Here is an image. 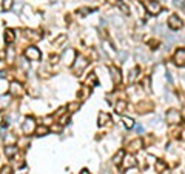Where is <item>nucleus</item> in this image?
<instances>
[{
    "label": "nucleus",
    "mask_w": 185,
    "mask_h": 174,
    "mask_svg": "<svg viewBox=\"0 0 185 174\" xmlns=\"http://www.w3.org/2000/svg\"><path fill=\"white\" fill-rule=\"evenodd\" d=\"M80 174H90V173H88V170H83V171H82Z\"/></svg>",
    "instance_id": "37"
},
{
    "label": "nucleus",
    "mask_w": 185,
    "mask_h": 174,
    "mask_svg": "<svg viewBox=\"0 0 185 174\" xmlns=\"http://www.w3.org/2000/svg\"><path fill=\"white\" fill-rule=\"evenodd\" d=\"M25 57L28 60H39L40 59V51L36 46H28L25 49Z\"/></svg>",
    "instance_id": "5"
},
{
    "label": "nucleus",
    "mask_w": 185,
    "mask_h": 174,
    "mask_svg": "<svg viewBox=\"0 0 185 174\" xmlns=\"http://www.w3.org/2000/svg\"><path fill=\"white\" fill-rule=\"evenodd\" d=\"M17 151H19V148L16 146V145H6L5 146V154H6V157H14L16 154H17Z\"/></svg>",
    "instance_id": "12"
},
{
    "label": "nucleus",
    "mask_w": 185,
    "mask_h": 174,
    "mask_svg": "<svg viewBox=\"0 0 185 174\" xmlns=\"http://www.w3.org/2000/svg\"><path fill=\"white\" fill-rule=\"evenodd\" d=\"M124 123H125L127 128H133V127H134V122H133L131 119H128V117H124Z\"/></svg>",
    "instance_id": "24"
},
{
    "label": "nucleus",
    "mask_w": 185,
    "mask_h": 174,
    "mask_svg": "<svg viewBox=\"0 0 185 174\" xmlns=\"http://www.w3.org/2000/svg\"><path fill=\"white\" fill-rule=\"evenodd\" d=\"M164 174H168V173H167V171H164Z\"/></svg>",
    "instance_id": "38"
},
{
    "label": "nucleus",
    "mask_w": 185,
    "mask_h": 174,
    "mask_svg": "<svg viewBox=\"0 0 185 174\" xmlns=\"http://www.w3.org/2000/svg\"><path fill=\"white\" fill-rule=\"evenodd\" d=\"M88 11H90V9H87V8H83V9H82V14L85 16V14H88Z\"/></svg>",
    "instance_id": "34"
},
{
    "label": "nucleus",
    "mask_w": 185,
    "mask_h": 174,
    "mask_svg": "<svg viewBox=\"0 0 185 174\" xmlns=\"http://www.w3.org/2000/svg\"><path fill=\"white\" fill-rule=\"evenodd\" d=\"M110 73H111V77H113V82H114V83H120V82H122L120 71H119L116 66H111V68H110Z\"/></svg>",
    "instance_id": "11"
},
{
    "label": "nucleus",
    "mask_w": 185,
    "mask_h": 174,
    "mask_svg": "<svg viewBox=\"0 0 185 174\" xmlns=\"http://www.w3.org/2000/svg\"><path fill=\"white\" fill-rule=\"evenodd\" d=\"M140 148H142V140H140V139H136V140L130 142V149H131V151H138Z\"/></svg>",
    "instance_id": "15"
},
{
    "label": "nucleus",
    "mask_w": 185,
    "mask_h": 174,
    "mask_svg": "<svg viewBox=\"0 0 185 174\" xmlns=\"http://www.w3.org/2000/svg\"><path fill=\"white\" fill-rule=\"evenodd\" d=\"M145 88H147V91H150V80L148 79L145 80Z\"/></svg>",
    "instance_id": "31"
},
{
    "label": "nucleus",
    "mask_w": 185,
    "mask_h": 174,
    "mask_svg": "<svg viewBox=\"0 0 185 174\" xmlns=\"http://www.w3.org/2000/svg\"><path fill=\"white\" fill-rule=\"evenodd\" d=\"M9 103V94H3L0 96V108H5Z\"/></svg>",
    "instance_id": "18"
},
{
    "label": "nucleus",
    "mask_w": 185,
    "mask_h": 174,
    "mask_svg": "<svg viewBox=\"0 0 185 174\" xmlns=\"http://www.w3.org/2000/svg\"><path fill=\"white\" fill-rule=\"evenodd\" d=\"M87 66H88V62H87V59L82 57V56H77V57L74 59V62H73V71H74L77 76H80L82 71H83Z\"/></svg>",
    "instance_id": "1"
},
{
    "label": "nucleus",
    "mask_w": 185,
    "mask_h": 174,
    "mask_svg": "<svg viewBox=\"0 0 185 174\" xmlns=\"http://www.w3.org/2000/svg\"><path fill=\"white\" fill-rule=\"evenodd\" d=\"M122 163H124V167H125V168H134V167L138 165V162H136L134 156H124Z\"/></svg>",
    "instance_id": "9"
},
{
    "label": "nucleus",
    "mask_w": 185,
    "mask_h": 174,
    "mask_svg": "<svg viewBox=\"0 0 185 174\" xmlns=\"http://www.w3.org/2000/svg\"><path fill=\"white\" fill-rule=\"evenodd\" d=\"M74 59H76V54H74V51H73V49L65 51V52H63V56H62V62H63V63H66V65H73Z\"/></svg>",
    "instance_id": "8"
},
{
    "label": "nucleus",
    "mask_w": 185,
    "mask_h": 174,
    "mask_svg": "<svg viewBox=\"0 0 185 174\" xmlns=\"http://www.w3.org/2000/svg\"><path fill=\"white\" fill-rule=\"evenodd\" d=\"M174 63L178 66H185V49L184 48H179L174 54Z\"/></svg>",
    "instance_id": "6"
},
{
    "label": "nucleus",
    "mask_w": 185,
    "mask_h": 174,
    "mask_svg": "<svg viewBox=\"0 0 185 174\" xmlns=\"http://www.w3.org/2000/svg\"><path fill=\"white\" fill-rule=\"evenodd\" d=\"M88 82H94V83L97 82V79H96V76H94V74H91V76L88 77Z\"/></svg>",
    "instance_id": "30"
},
{
    "label": "nucleus",
    "mask_w": 185,
    "mask_h": 174,
    "mask_svg": "<svg viewBox=\"0 0 185 174\" xmlns=\"http://www.w3.org/2000/svg\"><path fill=\"white\" fill-rule=\"evenodd\" d=\"M79 106H80V103H77V102L70 103V105H68V111H76V109H79Z\"/></svg>",
    "instance_id": "25"
},
{
    "label": "nucleus",
    "mask_w": 185,
    "mask_h": 174,
    "mask_svg": "<svg viewBox=\"0 0 185 174\" xmlns=\"http://www.w3.org/2000/svg\"><path fill=\"white\" fill-rule=\"evenodd\" d=\"M138 74H139V68H134V69H131V73H130V82H134L136 80V77H138Z\"/></svg>",
    "instance_id": "23"
},
{
    "label": "nucleus",
    "mask_w": 185,
    "mask_h": 174,
    "mask_svg": "<svg viewBox=\"0 0 185 174\" xmlns=\"http://www.w3.org/2000/svg\"><path fill=\"white\" fill-rule=\"evenodd\" d=\"M124 156H125V153H124V151L120 149V151H119V153H117V154L114 156L113 162H114L116 165H120V163H122V159H124Z\"/></svg>",
    "instance_id": "17"
},
{
    "label": "nucleus",
    "mask_w": 185,
    "mask_h": 174,
    "mask_svg": "<svg viewBox=\"0 0 185 174\" xmlns=\"http://www.w3.org/2000/svg\"><path fill=\"white\" fill-rule=\"evenodd\" d=\"M145 8H147L148 12L153 14V16L159 14L160 9H162V6H160V3H159L157 0H147V2H145Z\"/></svg>",
    "instance_id": "3"
},
{
    "label": "nucleus",
    "mask_w": 185,
    "mask_h": 174,
    "mask_svg": "<svg viewBox=\"0 0 185 174\" xmlns=\"http://www.w3.org/2000/svg\"><path fill=\"white\" fill-rule=\"evenodd\" d=\"M22 92H23V88H22V85H20L19 82H11L9 94H12V96H19V94H22Z\"/></svg>",
    "instance_id": "10"
},
{
    "label": "nucleus",
    "mask_w": 185,
    "mask_h": 174,
    "mask_svg": "<svg viewBox=\"0 0 185 174\" xmlns=\"http://www.w3.org/2000/svg\"><path fill=\"white\" fill-rule=\"evenodd\" d=\"M174 5H176L178 8H184V6H185V0H174Z\"/></svg>",
    "instance_id": "28"
},
{
    "label": "nucleus",
    "mask_w": 185,
    "mask_h": 174,
    "mask_svg": "<svg viewBox=\"0 0 185 174\" xmlns=\"http://www.w3.org/2000/svg\"><path fill=\"white\" fill-rule=\"evenodd\" d=\"M90 92H91V91H90V88H88V87H83V88H82V91L79 92V97H80V99H88Z\"/></svg>",
    "instance_id": "20"
},
{
    "label": "nucleus",
    "mask_w": 185,
    "mask_h": 174,
    "mask_svg": "<svg viewBox=\"0 0 185 174\" xmlns=\"http://www.w3.org/2000/svg\"><path fill=\"white\" fill-rule=\"evenodd\" d=\"M117 6H119V8H120V9H122L125 14H130V8H128V6H127V5H125L122 0H119V2H117Z\"/></svg>",
    "instance_id": "21"
},
{
    "label": "nucleus",
    "mask_w": 185,
    "mask_h": 174,
    "mask_svg": "<svg viewBox=\"0 0 185 174\" xmlns=\"http://www.w3.org/2000/svg\"><path fill=\"white\" fill-rule=\"evenodd\" d=\"M159 120H160V117H156V119H153V120H151V125H154V123H157Z\"/></svg>",
    "instance_id": "33"
},
{
    "label": "nucleus",
    "mask_w": 185,
    "mask_h": 174,
    "mask_svg": "<svg viewBox=\"0 0 185 174\" xmlns=\"http://www.w3.org/2000/svg\"><path fill=\"white\" fill-rule=\"evenodd\" d=\"M5 76H6V73H5V71H0V79H3Z\"/></svg>",
    "instance_id": "35"
},
{
    "label": "nucleus",
    "mask_w": 185,
    "mask_h": 174,
    "mask_svg": "<svg viewBox=\"0 0 185 174\" xmlns=\"http://www.w3.org/2000/svg\"><path fill=\"white\" fill-rule=\"evenodd\" d=\"M5 59V51H0V60Z\"/></svg>",
    "instance_id": "36"
},
{
    "label": "nucleus",
    "mask_w": 185,
    "mask_h": 174,
    "mask_svg": "<svg viewBox=\"0 0 185 174\" xmlns=\"http://www.w3.org/2000/svg\"><path fill=\"white\" fill-rule=\"evenodd\" d=\"M110 122H111V119H110V116H108L106 113H100V114H99V127L108 125Z\"/></svg>",
    "instance_id": "13"
},
{
    "label": "nucleus",
    "mask_w": 185,
    "mask_h": 174,
    "mask_svg": "<svg viewBox=\"0 0 185 174\" xmlns=\"http://www.w3.org/2000/svg\"><path fill=\"white\" fill-rule=\"evenodd\" d=\"M156 168H157L159 171H162V170H165V168H167V165H165V162L157 160V162H156Z\"/></svg>",
    "instance_id": "26"
},
{
    "label": "nucleus",
    "mask_w": 185,
    "mask_h": 174,
    "mask_svg": "<svg viewBox=\"0 0 185 174\" xmlns=\"http://www.w3.org/2000/svg\"><path fill=\"white\" fill-rule=\"evenodd\" d=\"M48 128L46 127H39V128H36V134L37 136H45V134H48Z\"/></svg>",
    "instance_id": "22"
},
{
    "label": "nucleus",
    "mask_w": 185,
    "mask_h": 174,
    "mask_svg": "<svg viewBox=\"0 0 185 174\" xmlns=\"http://www.w3.org/2000/svg\"><path fill=\"white\" fill-rule=\"evenodd\" d=\"M181 120H182V117H181L179 111H176V109H168V113H167V122H168V123L178 125V123H181Z\"/></svg>",
    "instance_id": "4"
},
{
    "label": "nucleus",
    "mask_w": 185,
    "mask_h": 174,
    "mask_svg": "<svg viewBox=\"0 0 185 174\" xmlns=\"http://www.w3.org/2000/svg\"><path fill=\"white\" fill-rule=\"evenodd\" d=\"M22 131L25 132V134H33L34 131H36V122H34V119L33 117H26L25 120H23V123H22Z\"/></svg>",
    "instance_id": "2"
},
{
    "label": "nucleus",
    "mask_w": 185,
    "mask_h": 174,
    "mask_svg": "<svg viewBox=\"0 0 185 174\" xmlns=\"http://www.w3.org/2000/svg\"><path fill=\"white\" fill-rule=\"evenodd\" d=\"M125 108H127V102H125V100H119L117 105H116V113L122 114V113L125 111Z\"/></svg>",
    "instance_id": "16"
},
{
    "label": "nucleus",
    "mask_w": 185,
    "mask_h": 174,
    "mask_svg": "<svg viewBox=\"0 0 185 174\" xmlns=\"http://www.w3.org/2000/svg\"><path fill=\"white\" fill-rule=\"evenodd\" d=\"M0 174H12V171H11L9 167H3V168L0 170Z\"/></svg>",
    "instance_id": "27"
},
{
    "label": "nucleus",
    "mask_w": 185,
    "mask_h": 174,
    "mask_svg": "<svg viewBox=\"0 0 185 174\" xmlns=\"http://www.w3.org/2000/svg\"><path fill=\"white\" fill-rule=\"evenodd\" d=\"M65 39H66L65 36H60V37H59V40H57V42H54V45H60V43H63V42H65Z\"/></svg>",
    "instance_id": "29"
},
{
    "label": "nucleus",
    "mask_w": 185,
    "mask_h": 174,
    "mask_svg": "<svg viewBox=\"0 0 185 174\" xmlns=\"http://www.w3.org/2000/svg\"><path fill=\"white\" fill-rule=\"evenodd\" d=\"M168 26H170L171 29H179V28L182 26V20H181L176 14H173V16H170V19H168Z\"/></svg>",
    "instance_id": "7"
},
{
    "label": "nucleus",
    "mask_w": 185,
    "mask_h": 174,
    "mask_svg": "<svg viewBox=\"0 0 185 174\" xmlns=\"http://www.w3.org/2000/svg\"><path fill=\"white\" fill-rule=\"evenodd\" d=\"M136 131H138V132H143V127L138 125V127H136Z\"/></svg>",
    "instance_id": "32"
},
{
    "label": "nucleus",
    "mask_w": 185,
    "mask_h": 174,
    "mask_svg": "<svg viewBox=\"0 0 185 174\" xmlns=\"http://www.w3.org/2000/svg\"><path fill=\"white\" fill-rule=\"evenodd\" d=\"M14 39H16V37H14V31H12V29H6V31H5V42L8 45H11L14 42Z\"/></svg>",
    "instance_id": "14"
},
{
    "label": "nucleus",
    "mask_w": 185,
    "mask_h": 174,
    "mask_svg": "<svg viewBox=\"0 0 185 174\" xmlns=\"http://www.w3.org/2000/svg\"><path fill=\"white\" fill-rule=\"evenodd\" d=\"M12 3H14V0H2V8L5 11H9L12 8Z\"/></svg>",
    "instance_id": "19"
}]
</instances>
